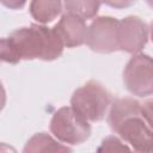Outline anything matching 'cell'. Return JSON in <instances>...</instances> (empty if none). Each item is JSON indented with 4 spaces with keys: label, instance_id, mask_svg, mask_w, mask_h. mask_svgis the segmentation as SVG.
I'll return each mask as SVG.
<instances>
[{
    "label": "cell",
    "instance_id": "11",
    "mask_svg": "<svg viewBox=\"0 0 153 153\" xmlns=\"http://www.w3.org/2000/svg\"><path fill=\"white\" fill-rule=\"evenodd\" d=\"M67 13L74 14L82 20L93 18L99 10L100 2L98 1H65L62 4Z\"/></svg>",
    "mask_w": 153,
    "mask_h": 153
},
{
    "label": "cell",
    "instance_id": "2",
    "mask_svg": "<svg viewBox=\"0 0 153 153\" xmlns=\"http://www.w3.org/2000/svg\"><path fill=\"white\" fill-rule=\"evenodd\" d=\"M11 39L18 57L22 60L54 61L63 53V45L53 27L31 24L14 30Z\"/></svg>",
    "mask_w": 153,
    "mask_h": 153
},
{
    "label": "cell",
    "instance_id": "5",
    "mask_svg": "<svg viewBox=\"0 0 153 153\" xmlns=\"http://www.w3.org/2000/svg\"><path fill=\"white\" fill-rule=\"evenodd\" d=\"M123 84L134 96L147 97L153 92V63L149 55L135 54L123 71Z\"/></svg>",
    "mask_w": 153,
    "mask_h": 153
},
{
    "label": "cell",
    "instance_id": "13",
    "mask_svg": "<svg viewBox=\"0 0 153 153\" xmlns=\"http://www.w3.org/2000/svg\"><path fill=\"white\" fill-rule=\"evenodd\" d=\"M0 62H7L16 65L20 62V59L17 55V51L8 37L0 38Z\"/></svg>",
    "mask_w": 153,
    "mask_h": 153
},
{
    "label": "cell",
    "instance_id": "3",
    "mask_svg": "<svg viewBox=\"0 0 153 153\" xmlns=\"http://www.w3.org/2000/svg\"><path fill=\"white\" fill-rule=\"evenodd\" d=\"M111 103V94L98 81L90 80L76 88L71 98V108L87 122H98L104 118Z\"/></svg>",
    "mask_w": 153,
    "mask_h": 153
},
{
    "label": "cell",
    "instance_id": "6",
    "mask_svg": "<svg viewBox=\"0 0 153 153\" xmlns=\"http://www.w3.org/2000/svg\"><path fill=\"white\" fill-rule=\"evenodd\" d=\"M118 23L112 17L103 16L96 18L87 27L86 42L92 51L109 54L118 50Z\"/></svg>",
    "mask_w": 153,
    "mask_h": 153
},
{
    "label": "cell",
    "instance_id": "8",
    "mask_svg": "<svg viewBox=\"0 0 153 153\" xmlns=\"http://www.w3.org/2000/svg\"><path fill=\"white\" fill-rule=\"evenodd\" d=\"M53 30L61 41L63 47L75 48L82 45L86 42V23L85 20L74 14L65 13L57 22V24L53 27Z\"/></svg>",
    "mask_w": 153,
    "mask_h": 153
},
{
    "label": "cell",
    "instance_id": "1",
    "mask_svg": "<svg viewBox=\"0 0 153 153\" xmlns=\"http://www.w3.org/2000/svg\"><path fill=\"white\" fill-rule=\"evenodd\" d=\"M152 103L142 104L134 98H117L109 111L108 122L114 133L130 143L134 153L152 152Z\"/></svg>",
    "mask_w": 153,
    "mask_h": 153
},
{
    "label": "cell",
    "instance_id": "7",
    "mask_svg": "<svg viewBox=\"0 0 153 153\" xmlns=\"http://www.w3.org/2000/svg\"><path fill=\"white\" fill-rule=\"evenodd\" d=\"M118 50L136 54L145 48L149 38L148 25L136 16H128L118 23Z\"/></svg>",
    "mask_w": 153,
    "mask_h": 153
},
{
    "label": "cell",
    "instance_id": "16",
    "mask_svg": "<svg viewBox=\"0 0 153 153\" xmlns=\"http://www.w3.org/2000/svg\"><path fill=\"white\" fill-rule=\"evenodd\" d=\"M133 153H134V152H133ZM148 153H152V152H148Z\"/></svg>",
    "mask_w": 153,
    "mask_h": 153
},
{
    "label": "cell",
    "instance_id": "12",
    "mask_svg": "<svg viewBox=\"0 0 153 153\" xmlns=\"http://www.w3.org/2000/svg\"><path fill=\"white\" fill-rule=\"evenodd\" d=\"M94 153H133V151L117 136L110 135L103 139Z\"/></svg>",
    "mask_w": 153,
    "mask_h": 153
},
{
    "label": "cell",
    "instance_id": "10",
    "mask_svg": "<svg viewBox=\"0 0 153 153\" xmlns=\"http://www.w3.org/2000/svg\"><path fill=\"white\" fill-rule=\"evenodd\" d=\"M62 6L61 1L35 0L30 2V13L38 23L47 24L53 22L61 13Z\"/></svg>",
    "mask_w": 153,
    "mask_h": 153
},
{
    "label": "cell",
    "instance_id": "9",
    "mask_svg": "<svg viewBox=\"0 0 153 153\" xmlns=\"http://www.w3.org/2000/svg\"><path fill=\"white\" fill-rule=\"evenodd\" d=\"M23 153H73V151L57 142L47 133H36L32 135L23 148Z\"/></svg>",
    "mask_w": 153,
    "mask_h": 153
},
{
    "label": "cell",
    "instance_id": "15",
    "mask_svg": "<svg viewBox=\"0 0 153 153\" xmlns=\"http://www.w3.org/2000/svg\"><path fill=\"white\" fill-rule=\"evenodd\" d=\"M5 104H6V91L4 88L2 82L0 81V111L5 108Z\"/></svg>",
    "mask_w": 153,
    "mask_h": 153
},
{
    "label": "cell",
    "instance_id": "4",
    "mask_svg": "<svg viewBox=\"0 0 153 153\" xmlns=\"http://www.w3.org/2000/svg\"><path fill=\"white\" fill-rule=\"evenodd\" d=\"M50 131L65 143L79 145L90 137L91 126L71 106H62L50 120Z\"/></svg>",
    "mask_w": 153,
    "mask_h": 153
},
{
    "label": "cell",
    "instance_id": "14",
    "mask_svg": "<svg viewBox=\"0 0 153 153\" xmlns=\"http://www.w3.org/2000/svg\"><path fill=\"white\" fill-rule=\"evenodd\" d=\"M0 153H17V149L6 142H0Z\"/></svg>",
    "mask_w": 153,
    "mask_h": 153
}]
</instances>
